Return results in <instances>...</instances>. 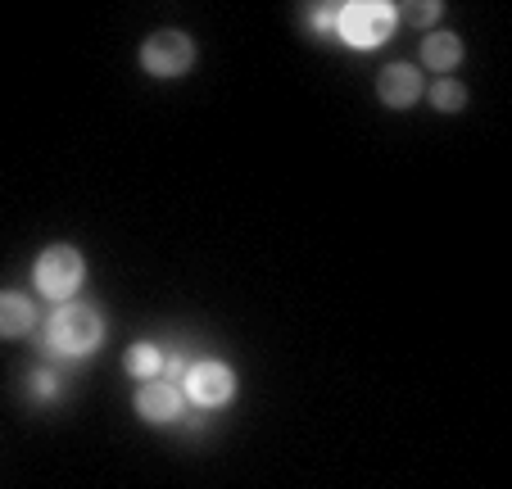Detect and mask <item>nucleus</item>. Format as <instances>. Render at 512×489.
Here are the masks:
<instances>
[{
	"label": "nucleus",
	"mask_w": 512,
	"mask_h": 489,
	"mask_svg": "<svg viewBox=\"0 0 512 489\" xmlns=\"http://www.w3.org/2000/svg\"><path fill=\"white\" fill-rule=\"evenodd\" d=\"M431 105L445 109V114H454V109L467 105V91L458 87V82H435V87H431Z\"/></svg>",
	"instance_id": "9b49d317"
},
{
	"label": "nucleus",
	"mask_w": 512,
	"mask_h": 489,
	"mask_svg": "<svg viewBox=\"0 0 512 489\" xmlns=\"http://www.w3.org/2000/svg\"><path fill=\"white\" fill-rule=\"evenodd\" d=\"M32 322H37V308H32L28 295H14V290H0V336H28Z\"/></svg>",
	"instance_id": "6e6552de"
},
{
	"label": "nucleus",
	"mask_w": 512,
	"mask_h": 489,
	"mask_svg": "<svg viewBox=\"0 0 512 489\" xmlns=\"http://www.w3.org/2000/svg\"><path fill=\"white\" fill-rule=\"evenodd\" d=\"M32 277H37L41 295L68 299L82 286V277H87V263H82V254L73 250V245H50V250L37 259V272H32Z\"/></svg>",
	"instance_id": "f03ea898"
},
{
	"label": "nucleus",
	"mask_w": 512,
	"mask_h": 489,
	"mask_svg": "<svg viewBox=\"0 0 512 489\" xmlns=\"http://www.w3.org/2000/svg\"><path fill=\"white\" fill-rule=\"evenodd\" d=\"M105 340V322H100L96 308H59L46 326V345L64 358H78V354H91V349Z\"/></svg>",
	"instance_id": "f257e3e1"
},
{
	"label": "nucleus",
	"mask_w": 512,
	"mask_h": 489,
	"mask_svg": "<svg viewBox=\"0 0 512 489\" xmlns=\"http://www.w3.org/2000/svg\"><path fill=\"white\" fill-rule=\"evenodd\" d=\"M186 390H191L195 403H209L213 408V403L232 399L236 376H232V367H223V363H195L191 376H186Z\"/></svg>",
	"instance_id": "39448f33"
},
{
	"label": "nucleus",
	"mask_w": 512,
	"mask_h": 489,
	"mask_svg": "<svg viewBox=\"0 0 512 489\" xmlns=\"http://www.w3.org/2000/svg\"><path fill=\"white\" fill-rule=\"evenodd\" d=\"M136 413H141L145 422H173V417L182 413V390L168 381H145L141 390H136Z\"/></svg>",
	"instance_id": "0eeeda50"
},
{
	"label": "nucleus",
	"mask_w": 512,
	"mask_h": 489,
	"mask_svg": "<svg viewBox=\"0 0 512 489\" xmlns=\"http://www.w3.org/2000/svg\"><path fill=\"white\" fill-rule=\"evenodd\" d=\"M32 394H37V399H50V394H55V376L37 372V376H32Z\"/></svg>",
	"instance_id": "ddd939ff"
},
{
	"label": "nucleus",
	"mask_w": 512,
	"mask_h": 489,
	"mask_svg": "<svg viewBox=\"0 0 512 489\" xmlns=\"http://www.w3.org/2000/svg\"><path fill=\"white\" fill-rule=\"evenodd\" d=\"M422 59L431 68H454L458 59H463V41H458L454 32H431L422 46Z\"/></svg>",
	"instance_id": "1a4fd4ad"
},
{
	"label": "nucleus",
	"mask_w": 512,
	"mask_h": 489,
	"mask_svg": "<svg viewBox=\"0 0 512 489\" xmlns=\"http://www.w3.org/2000/svg\"><path fill=\"white\" fill-rule=\"evenodd\" d=\"M377 96L386 100L390 109H408L422 96V73H417L413 64H386L377 77Z\"/></svg>",
	"instance_id": "423d86ee"
},
{
	"label": "nucleus",
	"mask_w": 512,
	"mask_h": 489,
	"mask_svg": "<svg viewBox=\"0 0 512 489\" xmlns=\"http://www.w3.org/2000/svg\"><path fill=\"white\" fill-rule=\"evenodd\" d=\"M127 372H132L136 381H159V372H164V354H159L155 345H132L127 349Z\"/></svg>",
	"instance_id": "9d476101"
},
{
	"label": "nucleus",
	"mask_w": 512,
	"mask_h": 489,
	"mask_svg": "<svg viewBox=\"0 0 512 489\" xmlns=\"http://www.w3.org/2000/svg\"><path fill=\"white\" fill-rule=\"evenodd\" d=\"M340 32H345L354 46H381L395 28V10L386 0H358V5H340Z\"/></svg>",
	"instance_id": "7ed1b4c3"
},
{
	"label": "nucleus",
	"mask_w": 512,
	"mask_h": 489,
	"mask_svg": "<svg viewBox=\"0 0 512 489\" xmlns=\"http://www.w3.org/2000/svg\"><path fill=\"white\" fill-rule=\"evenodd\" d=\"M440 14V5H404V19L408 23H431Z\"/></svg>",
	"instance_id": "f8f14e48"
},
{
	"label": "nucleus",
	"mask_w": 512,
	"mask_h": 489,
	"mask_svg": "<svg viewBox=\"0 0 512 489\" xmlns=\"http://www.w3.org/2000/svg\"><path fill=\"white\" fill-rule=\"evenodd\" d=\"M141 64H145V73H155V77H177L195 64V41L186 32L164 28L141 46Z\"/></svg>",
	"instance_id": "20e7f679"
}]
</instances>
